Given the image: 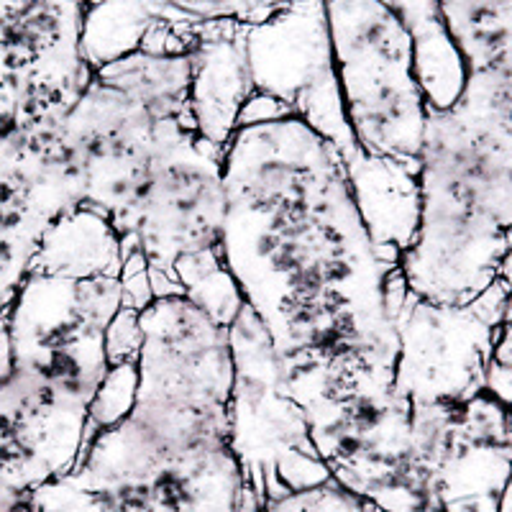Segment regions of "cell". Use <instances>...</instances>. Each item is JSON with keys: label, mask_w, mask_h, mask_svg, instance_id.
<instances>
[{"label": "cell", "mask_w": 512, "mask_h": 512, "mask_svg": "<svg viewBox=\"0 0 512 512\" xmlns=\"http://www.w3.org/2000/svg\"><path fill=\"white\" fill-rule=\"evenodd\" d=\"M500 323L502 318L482 313V297L464 308L413 300L405 313H395L400 336L397 390L413 405L464 402L479 395Z\"/></svg>", "instance_id": "11"}, {"label": "cell", "mask_w": 512, "mask_h": 512, "mask_svg": "<svg viewBox=\"0 0 512 512\" xmlns=\"http://www.w3.org/2000/svg\"><path fill=\"white\" fill-rule=\"evenodd\" d=\"M256 512H369V507L351 495L349 489L326 479L313 487L272 497Z\"/></svg>", "instance_id": "13"}, {"label": "cell", "mask_w": 512, "mask_h": 512, "mask_svg": "<svg viewBox=\"0 0 512 512\" xmlns=\"http://www.w3.org/2000/svg\"><path fill=\"white\" fill-rule=\"evenodd\" d=\"M418 512H441L438 507H425V510H418Z\"/></svg>", "instance_id": "15"}, {"label": "cell", "mask_w": 512, "mask_h": 512, "mask_svg": "<svg viewBox=\"0 0 512 512\" xmlns=\"http://www.w3.org/2000/svg\"><path fill=\"white\" fill-rule=\"evenodd\" d=\"M484 392L512 410V310H505L484 367Z\"/></svg>", "instance_id": "14"}, {"label": "cell", "mask_w": 512, "mask_h": 512, "mask_svg": "<svg viewBox=\"0 0 512 512\" xmlns=\"http://www.w3.org/2000/svg\"><path fill=\"white\" fill-rule=\"evenodd\" d=\"M80 208V187L54 128L0 131V310L34 267L49 231Z\"/></svg>", "instance_id": "10"}, {"label": "cell", "mask_w": 512, "mask_h": 512, "mask_svg": "<svg viewBox=\"0 0 512 512\" xmlns=\"http://www.w3.org/2000/svg\"><path fill=\"white\" fill-rule=\"evenodd\" d=\"M223 223V149L203 139L195 123H180L164 136L116 231L126 256L134 251L144 262L152 297L182 292L198 300L205 282L228 280L221 259Z\"/></svg>", "instance_id": "8"}, {"label": "cell", "mask_w": 512, "mask_h": 512, "mask_svg": "<svg viewBox=\"0 0 512 512\" xmlns=\"http://www.w3.org/2000/svg\"><path fill=\"white\" fill-rule=\"evenodd\" d=\"M192 59V121L203 139L226 149L254 95L246 29L226 24L195 26Z\"/></svg>", "instance_id": "12"}, {"label": "cell", "mask_w": 512, "mask_h": 512, "mask_svg": "<svg viewBox=\"0 0 512 512\" xmlns=\"http://www.w3.org/2000/svg\"><path fill=\"white\" fill-rule=\"evenodd\" d=\"M223 182V269L282 367L333 354L397 367V264L384 262L338 141L292 105L241 116Z\"/></svg>", "instance_id": "1"}, {"label": "cell", "mask_w": 512, "mask_h": 512, "mask_svg": "<svg viewBox=\"0 0 512 512\" xmlns=\"http://www.w3.org/2000/svg\"><path fill=\"white\" fill-rule=\"evenodd\" d=\"M126 297L123 274L34 267L0 310L8 349L0 425L16 438L39 487L80 461L95 402L113 374L108 336Z\"/></svg>", "instance_id": "4"}, {"label": "cell", "mask_w": 512, "mask_h": 512, "mask_svg": "<svg viewBox=\"0 0 512 512\" xmlns=\"http://www.w3.org/2000/svg\"><path fill=\"white\" fill-rule=\"evenodd\" d=\"M512 251V72H466L431 108L415 164V223L397 254L408 297L464 308L500 280Z\"/></svg>", "instance_id": "3"}, {"label": "cell", "mask_w": 512, "mask_h": 512, "mask_svg": "<svg viewBox=\"0 0 512 512\" xmlns=\"http://www.w3.org/2000/svg\"><path fill=\"white\" fill-rule=\"evenodd\" d=\"M192 49H134L95 67L57 126L80 208L123 223L164 136L192 121Z\"/></svg>", "instance_id": "5"}, {"label": "cell", "mask_w": 512, "mask_h": 512, "mask_svg": "<svg viewBox=\"0 0 512 512\" xmlns=\"http://www.w3.org/2000/svg\"><path fill=\"white\" fill-rule=\"evenodd\" d=\"M395 374L397 367L359 354L318 356L285 369L315 456L369 512L433 507L413 456V402L397 390Z\"/></svg>", "instance_id": "6"}, {"label": "cell", "mask_w": 512, "mask_h": 512, "mask_svg": "<svg viewBox=\"0 0 512 512\" xmlns=\"http://www.w3.org/2000/svg\"><path fill=\"white\" fill-rule=\"evenodd\" d=\"M323 18L351 149L415 175L431 103L413 31L387 0H323Z\"/></svg>", "instance_id": "7"}, {"label": "cell", "mask_w": 512, "mask_h": 512, "mask_svg": "<svg viewBox=\"0 0 512 512\" xmlns=\"http://www.w3.org/2000/svg\"><path fill=\"white\" fill-rule=\"evenodd\" d=\"M136 333L131 400L85 441L70 477L103 492L241 472L231 448L226 323L169 292L136 310Z\"/></svg>", "instance_id": "2"}, {"label": "cell", "mask_w": 512, "mask_h": 512, "mask_svg": "<svg viewBox=\"0 0 512 512\" xmlns=\"http://www.w3.org/2000/svg\"><path fill=\"white\" fill-rule=\"evenodd\" d=\"M231 344V448L241 464L256 510L295 492V469H320L303 408L292 400L277 349L254 313L239 300L228 318ZM328 474V472H326Z\"/></svg>", "instance_id": "9"}]
</instances>
